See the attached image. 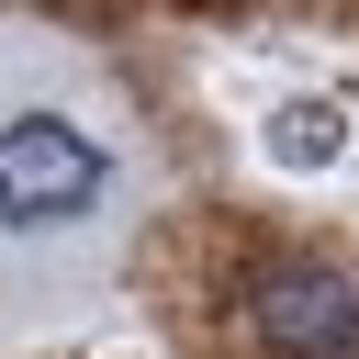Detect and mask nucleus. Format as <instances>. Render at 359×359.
Instances as JSON below:
<instances>
[{
  "mask_svg": "<svg viewBox=\"0 0 359 359\" xmlns=\"http://www.w3.org/2000/svg\"><path fill=\"white\" fill-rule=\"evenodd\" d=\"M247 325L269 337V359H359V269L269 258L247 280Z\"/></svg>",
  "mask_w": 359,
  "mask_h": 359,
  "instance_id": "obj_1",
  "label": "nucleus"
},
{
  "mask_svg": "<svg viewBox=\"0 0 359 359\" xmlns=\"http://www.w3.org/2000/svg\"><path fill=\"white\" fill-rule=\"evenodd\" d=\"M101 180H112V157H101L79 123H56V112L0 123V213H11V224H67V213L101 202Z\"/></svg>",
  "mask_w": 359,
  "mask_h": 359,
  "instance_id": "obj_2",
  "label": "nucleus"
},
{
  "mask_svg": "<svg viewBox=\"0 0 359 359\" xmlns=\"http://www.w3.org/2000/svg\"><path fill=\"white\" fill-rule=\"evenodd\" d=\"M337 146H348V112H337V101H280V112H269V157H280V168H325Z\"/></svg>",
  "mask_w": 359,
  "mask_h": 359,
  "instance_id": "obj_3",
  "label": "nucleus"
},
{
  "mask_svg": "<svg viewBox=\"0 0 359 359\" xmlns=\"http://www.w3.org/2000/svg\"><path fill=\"white\" fill-rule=\"evenodd\" d=\"M213 11H236V0H213Z\"/></svg>",
  "mask_w": 359,
  "mask_h": 359,
  "instance_id": "obj_4",
  "label": "nucleus"
}]
</instances>
